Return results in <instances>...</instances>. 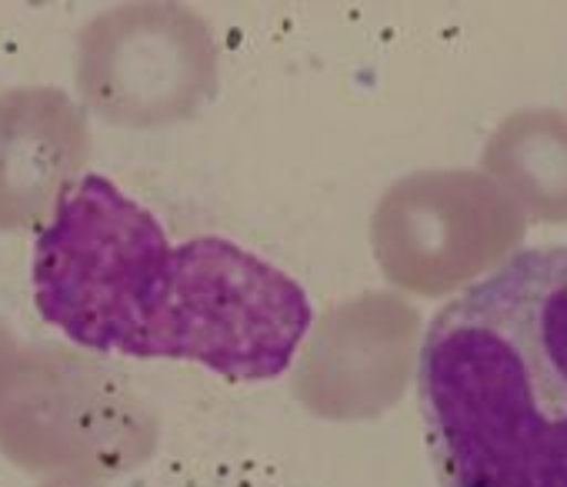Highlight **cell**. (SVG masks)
I'll return each instance as SVG.
<instances>
[{
  "label": "cell",
  "mask_w": 567,
  "mask_h": 487,
  "mask_svg": "<svg viewBox=\"0 0 567 487\" xmlns=\"http://www.w3.org/2000/svg\"><path fill=\"white\" fill-rule=\"evenodd\" d=\"M38 314L71 344L190 361L227 381H270L295 364L315 311L308 291L240 244L174 240L104 174L71 180L31 255Z\"/></svg>",
  "instance_id": "6da1fadb"
},
{
  "label": "cell",
  "mask_w": 567,
  "mask_h": 487,
  "mask_svg": "<svg viewBox=\"0 0 567 487\" xmlns=\"http://www.w3.org/2000/svg\"><path fill=\"white\" fill-rule=\"evenodd\" d=\"M417 407L441 487H567V244L517 248L441 304Z\"/></svg>",
  "instance_id": "7a4b0ae2"
}]
</instances>
